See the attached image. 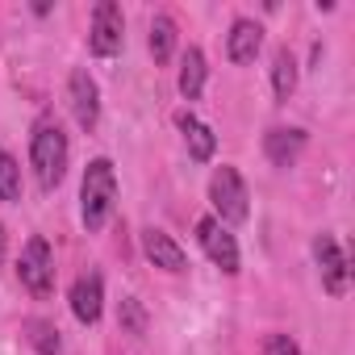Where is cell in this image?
Instances as JSON below:
<instances>
[{
  "label": "cell",
  "instance_id": "1",
  "mask_svg": "<svg viewBox=\"0 0 355 355\" xmlns=\"http://www.w3.org/2000/svg\"><path fill=\"white\" fill-rule=\"evenodd\" d=\"M67 155H71V146H67L63 125L51 121V117H42L34 125V138H30V163H34V175H38L42 193L59 189V180L67 175Z\"/></svg>",
  "mask_w": 355,
  "mask_h": 355
},
{
  "label": "cell",
  "instance_id": "2",
  "mask_svg": "<svg viewBox=\"0 0 355 355\" xmlns=\"http://www.w3.org/2000/svg\"><path fill=\"white\" fill-rule=\"evenodd\" d=\"M113 205H117V175H113V163L109 159H92L88 171H84V184H80V214H84V226L96 234L105 230V222L113 218Z\"/></svg>",
  "mask_w": 355,
  "mask_h": 355
},
{
  "label": "cell",
  "instance_id": "3",
  "mask_svg": "<svg viewBox=\"0 0 355 355\" xmlns=\"http://www.w3.org/2000/svg\"><path fill=\"white\" fill-rule=\"evenodd\" d=\"M209 201H214V209H218V222H226V226H239V222H247V184H243V175L234 171V167H218L214 171V180H209Z\"/></svg>",
  "mask_w": 355,
  "mask_h": 355
},
{
  "label": "cell",
  "instance_id": "4",
  "mask_svg": "<svg viewBox=\"0 0 355 355\" xmlns=\"http://www.w3.org/2000/svg\"><path fill=\"white\" fill-rule=\"evenodd\" d=\"M17 276L21 284L34 293V297H51L55 293V251L42 234H34L21 251V263H17Z\"/></svg>",
  "mask_w": 355,
  "mask_h": 355
},
{
  "label": "cell",
  "instance_id": "5",
  "mask_svg": "<svg viewBox=\"0 0 355 355\" xmlns=\"http://www.w3.org/2000/svg\"><path fill=\"white\" fill-rule=\"evenodd\" d=\"M121 42H125V17H121V9L113 5V0H101L96 13H92L88 46H92V55L109 59V55H117V51H121Z\"/></svg>",
  "mask_w": 355,
  "mask_h": 355
},
{
  "label": "cell",
  "instance_id": "6",
  "mask_svg": "<svg viewBox=\"0 0 355 355\" xmlns=\"http://www.w3.org/2000/svg\"><path fill=\"white\" fill-rule=\"evenodd\" d=\"M197 239H201L205 255H209L226 276L239 272V243H234V234H230L218 218H201V222H197Z\"/></svg>",
  "mask_w": 355,
  "mask_h": 355
},
{
  "label": "cell",
  "instance_id": "7",
  "mask_svg": "<svg viewBox=\"0 0 355 355\" xmlns=\"http://www.w3.org/2000/svg\"><path fill=\"white\" fill-rule=\"evenodd\" d=\"M313 255H318L322 288H326L330 297H343V293H347V280H351V268H347V255L338 251L334 234H318V239H313Z\"/></svg>",
  "mask_w": 355,
  "mask_h": 355
},
{
  "label": "cell",
  "instance_id": "8",
  "mask_svg": "<svg viewBox=\"0 0 355 355\" xmlns=\"http://www.w3.org/2000/svg\"><path fill=\"white\" fill-rule=\"evenodd\" d=\"M67 96H71V113H76L80 130H96V121H101V88H96V80H92L84 67L71 71Z\"/></svg>",
  "mask_w": 355,
  "mask_h": 355
},
{
  "label": "cell",
  "instance_id": "9",
  "mask_svg": "<svg viewBox=\"0 0 355 355\" xmlns=\"http://www.w3.org/2000/svg\"><path fill=\"white\" fill-rule=\"evenodd\" d=\"M101 309H105V280L96 268H88L76 284H71V313L84 322V326H96L101 322Z\"/></svg>",
  "mask_w": 355,
  "mask_h": 355
},
{
  "label": "cell",
  "instance_id": "10",
  "mask_svg": "<svg viewBox=\"0 0 355 355\" xmlns=\"http://www.w3.org/2000/svg\"><path fill=\"white\" fill-rule=\"evenodd\" d=\"M142 251H146V259L155 263V268H163V272H184L189 268V255H184V247L175 243L167 230H142Z\"/></svg>",
  "mask_w": 355,
  "mask_h": 355
},
{
  "label": "cell",
  "instance_id": "11",
  "mask_svg": "<svg viewBox=\"0 0 355 355\" xmlns=\"http://www.w3.org/2000/svg\"><path fill=\"white\" fill-rule=\"evenodd\" d=\"M259 46H263V30H259L255 21H247V17H239V21L230 26V38H226V55H230V63H239V67L255 63Z\"/></svg>",
  "mask_w": 355,
  "mask_h": 355
},
{
  "label": "cell",
  "instance_id": "12",
  "mask_svg": "<svg viewBox=\"0 0 355 355\" xmlns=\"http://www.w3.org/2000/svg\"><path fill=\"white\" fill-rule=\"evenodd\" d=\"M263 150H268V159L276 167H293L297 155L305 150V130H272L263 138Z\"/></svg>",
  "mask_w": 355,
  "mask_h": 355
},
{
  "label": "cell",
  "instance_id": "13",
  "mask_svg": "<svg viewBox=\"0 0 355 355\" xmlns=\"http://www.w3.org/2000/svg\"><path fill=\"white\" fill-rule=\"evenodd\" d=\"M175 125L184 130V138H189V150H193V159H197V163H209V159H214V146H218V138H214V130H209L205 121H197L193 113H180V117H175Z\"/></svg>",
  "mask_w": 355,
  "mask_h": 355
},
{
  "label": "cell",
  "instance_id": "14",
  "mask_svg": "<svg viewBox=\"0 0 355 355\" xmlns=\"http://www.w3.org/2000/svg\"><path fill=\"white\" fill-rule=\"evenodd\" d=\"M205 55L197 51V46H189L184 51V59H180V96L184 101H197L201 96V88H205Z\"/></svg>",
  "mask_w": 355,
  "mask_h": 355
},
{
  "label": "cell",
  "instance_id": "15",
  "mask_svg": "<svg viewBox=\"0 0 355 355\" xmlns=\"http://www.w3.org/2000/svg\"><path fill=\"white\" fill-rule=\"evenodd\" d=\"M272 92H276V101H280V105L297 92V59H293L284 46L272 55Z\"/></svg>",
  "mask_w": 355,
  "mask_h": 355
},
{
  "label": "cell",
  "instance_id": "16",
  "mask_svg": "<svg viewBox=\"0 0 355 355\" xmlns=\"http://www.w3.org/2000/svg\"><path fill=\"white\" fill-rule=\"evenodd\" d=\"M171 51H175V21L159 13L150 21V55H155V63H167Z\"/></svg>",
  "mask_w": 355,
  "mask_h": 355
},
{
  "label": "cell",
  "instance_id": "17",
  "mask_svg": "<svg viewBox=\"0 0 355 355\" xmlns=\"http://www.w3.org/2000/svg\"><path fill=\"white\" fill-rule=\"evenodd\" d=\"M0 201H21V167L0 146Z\"/></svg>",
  "mask_w": 355,
  "mask_h": 355
},
{
  "label": "cell",
  "instance_id": "18",
  "mask_svg": "<svg viewBox=\"0 0 355 355\" xmlns=\"http://www.w3.org/2000/svg\"><path fill=\"white\" fill-rule=\"evenodd\" d=\"M26 334H30V347H34L38 355H59V330H55L51 322L30 318V322H26Z\"/></svg>",
  "mask_w": 355,
  "mask_h": 355
},
{
  "label": "cell",
  "instance_id": "19",
  "mask_svg": "<svg viewBox=\"0 0 355 355\" xmlns=\"http://www.w3.org/2000/svg\"><path fill=\"white\" fill-rule=\"evenodd\" d=\"M117 322H121L125 334L142 338V334H146V309H142V301H138V297H125L121 309H117Z\"/></svg>",
  "mask_w": 355,
  "mask_h": 355
},
{
  "label": "cell",
  "instance_id": "20",
  "mask_svg": "<svg viewBox=\"0 0 355 355\" xmlns=\"http://www.w3.org/2000/svg\"><path fill=\"white\" fill-rule=\"evenodd\" d=\"M263 355H301V347H297L288 334H268V343H263Z\"/></svg>",
  "mask_w": 355,
  "mask_h": 355
},
{
  "label": "cell",
  "instance_id": "21",
  "mask_svg": "<svg viewBox=\"0 0 355 355\" xmlns=\"http://www.w3.org/2000/svg\"><path fill=\"white\" fill-rule=\"evenodd\" d=\"M5 247H9V239H5V222H0V268H5Z\"/></svg>",
  "mask_w": 355,
  "mask_h": 355
}]
</instances>
